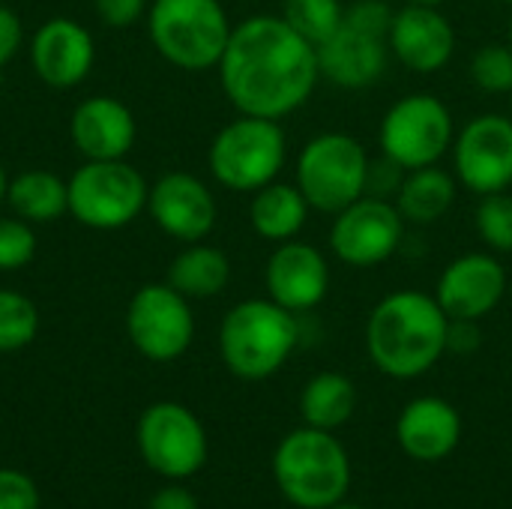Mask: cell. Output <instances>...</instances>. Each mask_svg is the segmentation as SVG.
I'll use <instances>...</instances> for the list:
<instances>
[{
	"mask_svg": "<svg viewBox=\"0 0 512 509\" xmlns=\"http://www.w3.org/2000/svg\"><path fill=\"white\" fill-rule=\"evenodd\" d=\"M93 6H96L99 21L105 27H114V30L132 27L150 9L147 0H93Z\"/></svg>",
	"mask_w": 512,
	"mask_h": 509,
	"instance_id": "cell-33",
	"label": "cell"
},
{
	"mask_svg": "<svg viewBox=\"0 0 512 509\" xmlns=\"http://www.w3.org/2000/svg\"><path fill=\"white\" fill-rule=\"evenodd\" d=\"M450 318L435 300L414 288H402L378 300L366 321V351L378 372L411 381L438 366L447 354Z\"/></svg>",
	"mask_w": 512,
	"mask_h": 509,
	"instance_id": "cell-2",
	"label": "cell"
},
{
	"mask_svg": "<svg viewBox=\"0 0 512 509\" xmlns=\"http://www.w3.org/2000/svg\"><path fill=\"white\" fill-rule=\"evenodd\" d=\"M309 213L312 207L306 195L297 189V183L273 180L258 192H252L249 201V225L261 240L270 243H285L300 237V231L309 222Z\"/></svg>",
	"mask_w": 512,
	"mask_h": 509,
	"instance_id": "cell-23",
	"label": "cell"
},
{
	"mask_svg": "<svg viewBox=\"0 0 512 509\" xmlns=\"http://www.w3.org/2000/svg\"><path fill=\"white\" fill-rule=\"evenodd\" d=\"M288 159V135L279 120L240 114L225 123L210 150L207 165L219 186L231 192H258L261 186L279 180Z\"/></svg>",
	"mask_w": 512,
	"mask_h": 509,
	"instance_id": "cell-6",
	"label": "cell"
},
{
	"mask_svg": "<svg viewBox=\"0 0 512 509\" xmlns=\"http://www.w3.org/2000/svg\"><path fill=\"white\" fill-rule=\"evenodd\" d=\"M0 509H39L33 480L18 471H0Z\"/></svg>",
	"mask_w": 512,
	"mask_h": 509,
	"instance_id": "cell-32",
	"label": "cell"
},
{
	"mask_svg": "<svg viewBox=\"0 0 512 509\" xmlns=\"http://www.w3.org/2000/svg\"><path fill=\"white\" fill-rule=\"evenodd\" d=\"M231 261L222 249L207 243H189L168 267V285L189 300H207L228 288Z\"/></svg>",
	"mask_w": 512,
	"mask_h": 509,
	"instance_id": "cell-25",
	"label": "cell"
},
{
	"mask_svg": "<svg viewBox=\"0 0 512 509\" xmlns=\"http://www.w3.org/2000/svg\"><path fill=\"white\" fill-rule=\"evenodd\" d=\"M264 288L273 303L303 315L321 306L330 294V264L327 255L306 240H285L267 258Z\"/></svg>",
	"mask_w": 512,
	"mask_h": 509,
	"instance_id": "cell-15",
	"label": "cell"
},
{
	"mask_svg": "<svg viewBox=\"0 0 512 509\" xmlns=\"http://www.w3.org/2000/svg\"><path fill=\"white\" fill-rule=\"evenodd\" d=\"M387 42L390 54L417 75L441 72L456 54V30L453 21L441 12V6H399L393 12Z\"/></svg>",
	"mask_w": 512,
	"mask_h": 509,
	"instance_id": "cell-17",
	"label": "cell"
},
{
	"mask_svg": "<svg viewBox=\"0 0 512 509\" xmlns=\"http://www.w3.org/2000/svg\"><path fill=\"white\" fill-rule=\"evenodd\" d=\"M453 174L459 186L474 195L507 192L512 186V117L510 114H477L468 120L453 141Z\"/></svg>",
	"mask_w": 512,
	"mask_h": 509,
	"instance_id": "cell-12",
	"label": "cell"
},
{
	"mask_svg": "<svg viewBox=\"0 0 512 509\" xmlns=\"http://www.w3.org/2000/svg\"><path fill=\"white\" fill-rule=\"evenodd\" d=\"M300 345L297 315L270 297H252L228 309L219 327V354L240 381H267Z\"/></svg>",
	"mask_w": 512,
	"mask_h": 509,
	"instance_id": "cell-3",
	"label": "cell"
},
{
	"mask_svg": "<svg viewBox=\"0 0 512 509\" xmlns=\"http://www.w3.org/2000/svg\"><path fill=\"white\" fill-rule=\"evenodd\" d=\"M150 509H198V501H195L186 489L168 486V489H162V492L153 495Z\"/></svg>",
	"mask_w": 512,
	"mask_h": 509,
	"instance_id": "cell-37",
	"label": "cell"
},
{
	"mask_svg": "<svg viewBox=\"0 0 512 509\" xmlns=\"http://www.w3.org/2000/svg\"><path fill=\"white\" fill-rule=\"evenodd\" d=\"M96 63V45L84 24L72 18H48L30 39V66L36 78L54 90L78 87Z\"/></svg>",
	"mask_w": 512,
	"mask_h": 509,
	"instance_id": "cell-19",
	"label": "cell"
},
{
	"mask_svg": "<svg viewBox=\"0 0 512 509\" xmlns=\"http://www.w3.org/2000/svg\"><path fill=\"white\" fill-rule=\"evenodd\" d=\"M474 225L477 237L486 243L489 252L495 255H512V195L507 192H492L483 195L477 210H474Z\"/></svg>",
	"mask_w": 512,
	"mask_h": 509,
	"instance_id": "cell-29",
	"label": "cell"
},
{
	"mask_svg": "<svg viewBox=\"0 0 512 509\" xmlns=\"http://www.w3.org/2000/svg\"><path fill=\"white\" fill-rule=\"evenodd\" d=\"M6 189H9V177H6V168L0 162V204L6 201Z\"/></svg>",
	"mask_w": 512,
	"mask_h": 509,
	"instance_id": "cell-38",
	"label": "cell"
},
{
	"mask_svg": "<svg viewBox=\"0 0 512 509\" xmlns=\"http://www.w3.org/2000/svg\"><path fill=\"white\" fill-rule=\"evenodd\" d=\"M369 153L348 132H321L309 138L297 156L294 183L309 207L336 216L369 189Z\"/></svg>",
	"mask_w": 512,
	"mask_h": 509,
	"instance_id": "cell-7",
	"label": "cell"
},
{
	"mask_svg": "<svg viewBox=\"0 0 512 509\" xmlns=\"http://www.w3.org/2000/svg\"><path fill=\"white\" fill-rule=\"evenodd\" d=\"M21 42H24L21 15L0 3V66H6L21 51Z\"/></svg>",
	"mask_w": 512,
	"mask_h": 509,
	"instance_id": "cell-35",
	"label": "cell"
},
{
	"mask_svg": "<svg viewBox=\"0 0 512 509\" xmlns=\"http://www.w3.org/2000/svg\"><path fill=\"white\" fill-rule=\"evenodd\" d=\"M330 509H363V507H357V504H345V501H342V504H336V507H330Z\"/></svg>",
	"mask_w": 512,
	"mask_h": 509,
	"instance_id": "cell-40",
	"label": "cell"
},
{
	"mask_svg": "<svg viewBox=\"0 0 512 509\" xmlns=\"http://www.w3.org/2000/svg\"><path fill=\"white\" fill-rule=\"evenodd\" d=\"M39 333V312L30 297L0 288V354L27 348Z\"/></svg>",
	"mask_w": 512,
	"mask_h": 509,
	"instance_id": "cell-28",
	"label": "cell"
},
{
	"mask_svg": "<svg viewBox=\"0 0 512 509\" xmlns=\"http://www.w3.org/2000/svg\"><path fill=\"white\" fill-rule=\"evenodd\" d=\"M405 180V168H399L396 162H390L387 156H381L378 162L369 165V189L366 195H378V198H396L399 186Z\"/></svg>",
	"mask_w": 512,
	"mask_h": 509,
	"instance_id": "cell-34",
	"label": "cell"
},
{
	"mask_svg": "<svg viewBox=\"0 0 512 509\" xmlns=\"http://www.w3.org/2000/svg\"><path fill=\"white\" fill-rule=\"evenodd\" d=\"M510 117H512V93H510Z\"/></svg>",
	"mask_w": 512,
	"mask_h": 509,
	"instance_id": "cell-43",
	"label": "cell"
},
{
	"mask_svg": "<svg viewBox=\"0 0 512 509\" xmlns=\"http://www.w3.org/2000/svg\"><path fill=\"white\" fill-rule=\"evenodd\" d=\"M147 213L168 237L180 243H201L216 228L219 207L201 177L189 171H171L150 186Z\"/></svg>",
	"mask_w": 512,
	"mask_h": 509,
	"instance_id": "cell-16",
	"label": "cell"
},
{
	"mask_svg": "<svg viewBox=\"0 0 512 509\" xmlns=\"http://www.w3.org/2000/svg\"><path fill=\"white\" fill-rule=\"evenodd\" d=\"M507 294V267L495 252H465L453 258L435 285V300L447 318L483 321Z\"/></svg>",
	"mask_w": 512,
	"mask_h": 509,
	"instance_id": "cell-14",
	"label": "cell"
},
{
	"mask_svg": "<svg viewBox=\"0 0 512 509\" xmlns=\"http://www.w3.org/2000/svg\"><path fill=\"white\" fill-rule=\"evenodd\" d=\"M357 411V387L342 372H318L300 393V417L312 429L336 432Z\"/></svg>",
	"mask_w": 512,
	"mask_h": 509,
	"instance_id": "cell-26",
	"label": "cell"
},
{
	"mask_svg": "<svg viewBox=\"0 0 512 509\" xmlns=\"http://www.w3.org/2000/svg\"><path fill=\"white\" fill-rule=\"evenodd\" d=\"M273 477L288 504L330 509L351 489V459L342 441L324 429H294L273 453Z\"/></svg>",
	"mask_w": 512,
	"mask_h": 509,
	"instance_id": "cell-4",
	"label": "cell"
},
{
	"mask_svg": "<svg viewBox=\"0 0 512 509\" xmlns=\"http://www.w3.org/2000/svg\"><path fill=\"white\" fill-rule=\"evenodd\" d=\"M147 30L162 60L186 72H204L219 66L234 24L219 0H153Z\"/></svg>",
	"mask_w": 512,
	"mask_h": 509,
	"instance_id": "cell-5",
	"label": "cell"
},
{
	"mask_svg": "<svg viewBox=\"0 0 512 509\" xmlns=\"http://www.w3.org/2000/svg\"><path fill=\"white\" fill-rule=\"evenodd\" d=\"M480 321H459L450 318L447 327V354H474L480 348Z\"/></svg>",
	"mask_w": 512,
	"mask_h": 509,
	"instance_id": "cell-36",
	"label": "cell"
},
{
	"mask_svg": "<svg viewBox=\"0 0 512 509\" xmlns=\"http://www.w3.org/2000/svg\"><path fill=\"white\" fill-rule=\"evenodd\" d=\"M135 135V114L114 96H90L69 117V138L84 159H126Z\"/></svg>",
	"mask_w": 512,
	"mask_h": 509,
	"instance_id": "cell-20",
	"label": "cell"
},
{
	"mask_svg": "<svg viewBox=\"0 0 512 509\" xmlns=\"http://www.w3.org/2000/svg\"><path fill=\"white\" fill-rule=\"evenodd\" d=\"M150 186L126 159H87L69 177V213L93 231H117L147 210Z\"/></svg>",
	"mask_w": 512,
	"mask_h": 509,
	"instance_id": "cell-8",
	"label": "cell"
},
{
	"mask_svg": "<svg viewBox=\"0 0 512 509\" xmlns=\"http://www.w3.org/2000/svg\"><path fill=\"white\" fill-rule=\"evenodd\" d=\"M456 120L435 93H408L396 99L378 126L381 156L405 171L441 165L453 150Z\"/></svg>",
	"mask_w": 512,
	"mask_h": 509,
	"instance_id": "cell-9",
	"label": "cell"
},
{
	"mask_svg": "<svg viewBox=\"0 0 512 509\" xmlns=\"http://www.w3.org/2000/svg\"><path fill=\"white\" fill-rule=\"evenodd\" d=\"M405 3H423V6H441L447 0H405Z\"/></svg>",
	"mask_w": 512,
	"mask_h": 509,
	"instance_id": "cell-39",
	"label": "cell"
},
{
	"mask_svg": "<svg viewBox=\"0 0 512 509\" xmlns=\"http://www.w3.org/2000/svg\"><path fill=\"white\" fill-rule=\"evenodd\" d=\"M216 69L225 99L240 114L267 120L300 111L321 81L318 48L282 15H249L234 24Z\"/></svg>",
	"mask_w": 512,
	"mask_h": 509,
	"instance_id": "cell-1",
	"label": "cell"
},
{
	"mask_svg": "<svg viewBox=\"0 0 512 509\" xmlns=\"http://www.w3.org/2000/svg\"><path fill=\"white\" fill-rule=\"evenodd\" d=\"M282 18L315 48L327 42L342 18H345V3L342 0H285L282 3Z\"/></svg>",
	"mask_w": 512,
	"mask_h": 509,
	"instance_id": "cell-27",
	"label": "cell"
},
{
	"mask_svg": "<svg viewBox=\"0 0 512 509\" xmlns=\"http://www.w3.org/2000/svg\"><path fill=\"white\" fill-rule=\"evenodd\" d=\"M396 438L405 456L417 462H441L453 456L462 441V417L441 396H420L408 402L396 420Z\"/></svg>",
	"mask_w": 512,
	"mask_h": 509,
	"instance_id": "cell-21",
	"label": "cell"
},
{
	"mask_svg": "<svg viewBox=\"0 0 512 509\" xmlns=\"http://www.w3.org/2000/svg\"><path fill=\"white\" fill-rule=\"evenodd\" d=\"M405 219L390 198L363 195L333 216L330 249L354 270H372L390 261L405 243Z\"/></svg>",
	"mask_w": 512,
	"mask_h": 509,
	"instance_id": "cell-11",
	"label": "cell"
},
{
	"mask_svg": "<svg viewBox=\"0 0 512 509\" xmlns=\"http://www.w3.org/2000/svg\"><path fill=\"white\" fill-rule=\"evenodd\" d=\"M459 195V180L453 171H444L441 165H426V168H414L405 171V180L393 198V204L399 207L402 219L408 225L426 228L441 222Z\"/></svg>",
	"mask_w": 512,
	"mask_h": 509,
	"instance_id": "cell-22",
	"label": "cell"
},
{
	"mask_svg": "<svg viewBox=\"0 0 512 509\" xmlns=\"http://www.w3.org/2000/svg\"><path fill=\"white\" fill-rule=\"evenodd\" d=\"M138 450L156 474L183 480L207 462V435L189 408L159 402L150 405L138 423Z\"/></svg>",
	"mask_w": 512,
	"mask_h": 509,
	"instance_id": "cell-13",
	"label": "cell"
},
{
	"mask_svg": "<svg viewBox=\"0 0 512 509\" xmlns=\"http://www.w3.org/2000/svg\"><path fill=\"white\" fill-rule=\"evenodd\" d=\"M126 333L138 354L153 363L183 357L195 339V315L189 297L168 282L141 285L126 309Z\"/></svg>",
	"mask_w": 512,
	"mask_h": 509,
	"instance_id": "cell-10",
	"label": "cell"
},
{
	"mask_svg": "<svg viewBox=\"0 0 512 509\" xmlns=\"http://www.w3.org/2000/svg\"><path fill=\"white\" fill-rule=\"evenodd\" d=\"M36 255V234L24 219H0V273L21 270Z\"/></svg>",
	"mask_w": 512,
	"mask_h": 509,
	"instance_id": "cell-31",
	"label": "cell"
},
{
	"mask_svg": "<svg viewBox=\"0 0 512 509\" xmlns=\"http://www.w3.org/2000/svg\"><path fill=\"white\" fill-rule=\"evenodd\" d=\"M495 3H507V6H512V0H495Z\"/></svg>",
	"mask_w": 512,
	"mask_h": 509,
	"instance_id": "cell-42",
	"label": "cell"
},
{
	"mask_svg": "<svg viewBox=\"0 0 512 509\" xmlns=\"http://www.w3.org/2000/svg\"><path fill=\"white\" fill-rule=\"evenodd\" d=\"M507 42H510V48H512V15H510V24H507Z\"/></svg>",
	"mask_w": 512,
	"mask_h": 509,
	"instance_id": "cell-41",
	"label": "cell"
},
{
	"mask_svg": "<svg viewBox=\"0 0 512 509\" xmlns=\"http://www.w3.org/2000/svg\"><path fill=\"white\" fill-rule=\"evenodd\" d=\"M390 42L384 33L366 30L342 18L339 30L318 45L321 78L342 90H366L378 84L390 66Z\"/></svg>",
	"mask_w": 512,
	"mask_h": 509,
	"instance_id": "cell-18",
	"label": "cell"
},
{
	"mask_svg": "<svg viewBox=\"0 0 512 509\" xmlns=\"http://www.w3.org/2000/svg\"><path fill=\"white\" fill-rule=\"evenodd\" d=\"M471 81L483 93L510 96L512 93V48L510 42L480 45L471 57Z\"/></svg>",
	"mask_w": 512,
	"mask_h": 509,
	"instance_id": "cell-30",
	"label": "cell"
},
{
	"mask_svg": "<svg viewBox=\"0 0 512 509\" xmlns=\"http://www.w3.org/2000/svg\"><path fill=\"white\" fill-rule=\"evenodd\" d=\"M6 204L18 219L30 225L57 222L63 213H69V183L54 171L30 168L9 180Z\"/></svg>",
	"mask_w": 512,
	"mask_h": 509,
	"instance_id": "cell-24",
	"label": "cell"
}]
</instances>
